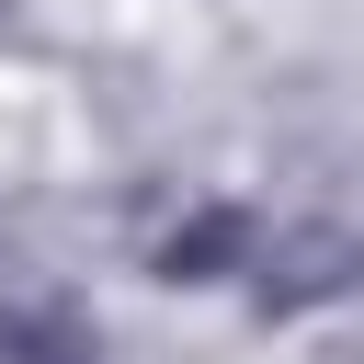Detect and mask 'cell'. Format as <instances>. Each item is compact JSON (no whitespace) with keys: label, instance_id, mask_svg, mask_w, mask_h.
I'll use <instances>...</instances> for the list:
<instances>
[{"label":"cell","instance_id":"7a4b0ae2","mask_svg":"<svg viewBox=\"0 0 364 364\" xmlns=\"http://www.w3.org/2000/svg\"><path fill=\"white\" fill-rule=\"evenodd\" d=\"M0 364H102V330L68 296H11L0 307Z\"/></svg>","mask_w":364,"mask_h":364},{"label":"cell","instance_id":"6da1fadb","mask_svg":"<svg viewBox=\"0 0 364 364\" xmlns=\"http://www.w3.org/2000/svg\"><path fill=\"white\" fill-rule=\"evenodd\" d=\"M250 262H262V216L228 205V193H182V216L148 239V273H159V284H228V273H250Z\"/></svg>","mask_w":364,"mask_h":364}]
</instances>
